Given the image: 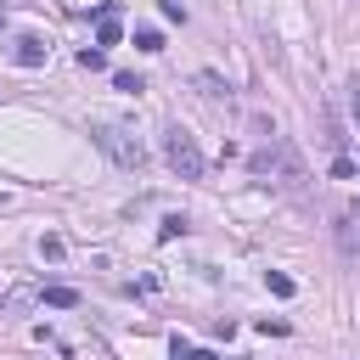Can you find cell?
I'll return each instance as SVG.
<instances>
[{"label": "cell", "instance_id": "cell-1", "mask_svg": "<svg viewBox=\"0 0 360 360\" xmlns=\"http://www.w3.org/2000/svg\"><path fill=\"white\" fill-rule=\"evenodd\" d=\"M248 169H253L259 180H264V174H270V180H281L287 191H298V186H304V163H298V152H292V141H281L276 129H270V146L248 158Z\"/></svg>", "mask_w": 360, "mask_h": 360}, {"label": "cell", "instance_id": "cell-2", "mask_svg": "<svg viewBox=\"0 0 360 360\" xmlns=\"http://www.w3.org/2000/svg\"><path fill=\"white\" fill-rule=\"evenodd\" d=\"M90 141H96L112 163H124V169H141V163H146L141 135H135V129H124V124H96V129H90Z\"/></svg>", "mask_w": 360, "mask_h": 360}, {"label": "cell", "instance_id": "cell-3", "mask_svg": "<svg viewBox=\"0 0 360 360\" xmlns=\"http://www.w3.org/2000/svg\"><path fill=\"white\" fill-rule=\"evenodd\" d=\"M163 158H169V169H174L180 180H202V152H197V141H191L180 124L163 129Z\"/></svg>", "mask_w": 360, "mask_h": 360}, {"label": "cell", "instance_id": "cell-4", "mask_svg": "<svg viewBox=\"0 0 360 360\" xmlns=\"http://www.w3.org/2000/svg\"><path fill=\"white\" fill-rule=\"evenodd\" d=\"M11 56H17L22 68H45V56H51V45H45L39 34H17V39H11Z\"/></svg>", "mask_w": 360, "mask_h": 360}, {"label": "cell", "instance_id": "cell-5", "mask_svg": "<svg viewBox=\"0 0 360 360\" xmlns=\"http://www.w3.org/2000/svg\"><path fill=\"white\" fill-rule=\"evenodd\" d=\"M34 304H39V287H11V292L0 298L6 315H22V309H34Z\"/></svg>", "mask_w": 360, "mask_h": 360}, {"label": "cell", "instance_id": "cell-6", "mask_svg": "<svg viewBox=\"0 0 360 360\" xmlns=\"http://www.w3.org/2000/svg\"><path fill=\"white\" fill-rule=\"evenodd\" d=\"M39 304H51V309H73L79 292H73V287H39Z\"/></svg>", "mask_w": 360, "mask_h": 360}, {"label": "cell", "instance_id": "cell-7", "mask_svg": "<svg viewBox=\"0 0 360 360\" xmlns=\"http://www.w3.org/2000/svg\"><path fill=\"white\" fill-rule=\"evenodd\" d=\"M135 51L158 56V51H163V34H158V28H135Z\"/></svg>", "mask_w": 360, "mask_h": 360}, {"label": "cell", "instance_id": "cell-8", "mask_svg": "<svg viewBox=\"0 0 360 360\" xmlns=\"http://www.w3.org/2000/svg\"><path fill=\"white\" fill-rule=\"evenodd\" d=\"M79 68H84V73L107 68V51H101V45H84V51H79Z\"/></svg>", "mask_w": 360, "mask_h": 360}, {"label": "cell", "instance_id": "cell-9", "mask_svg": "<svg viewBox=\"0 0 360 360\" xmlns=\"http://www.w3.org/2000/svg\"><path fill=\"white\" fill-rule=\"evenodd\" d=\"M354 174H360V163H354L349 152H338V158H332V180H354Z\"/></svg>", "mask_w": 360, "mask_h": 360}, {"label": "cell", "instance_id": "cell-10", "mask_svg": "<svg viewBox=\"0 0 360 360\" xmlns=\"http://www.w3.org/2000/svg\"><path fill=\"white\" fill-rule=\"evenodd\" d=\"M264 281H270V292H276V298H292V292H298V287H292V276H287V270H270V276H264Z\"/></svg>", "mask_w": 360, "mask_h": 360}, {"label": "cell", "instance_id": "cell-11", "mask_svg": "<svg viewBox=\"0 0 360 360\" xmlns=\"http://www.w3.org/2000/svg\"><path fill=\"white\" fill-rule=\"evenodd\" d=\"M174 236H186V219H180V214H169V219H163V231H158V242H174Z\"/></svg>", "mask_w": 360, "mask_h": 360}, {"label": "cell", "instance_id": "cell-12", "mask_svg": "<svg viewBox=\"0 0 360 360\" xmlns=\"http://www.w3.org/2000/svg\"><path fill=\"white\" fill-rule=\"evenodd\" d=\"M112 84H118V90H129V96H141V90H146L135 73H112Z\"/></svg>", "mask_w": 360, "mask_h": 360}, {"label": "cell", "instance_id": "cell-13", "mask_svg": "<svg viewBox=\"0 0 360 360\" xmlns=\"http://www.w3.org/2000/svg\"><path fill=\"white\" fill-rule=\"evenodd\" d=\"M39 253H45V259H62L68 248H62V236H39Z\"/></svg>", "mask_w": 360, "mask_h": 360}, {"label": "cell", "instance_id": "cell-14", "mask_svg": "<svg viewBox=\"0 0 360 360\" xmlns=\"http://www.w3.org/2000/svg\"><path fill=\"white\" fill-rule=\"evenodd\" d=\"M259 332H264V338H287V321H270V315H264V321H259Z\"/></svg>", "mask_w": 360, "mask_h": 360}, {"label": "cell", "instance_id": "cell-15", "mask_svg": "<svg viewBox=\"0 0 360 360\" xmlns=\"http://www.w3.org/2000/svg\"><path fill=\"white\" fill-rule=\"evenodd\" d=\"M354 118H360V90H354Z\"/></svg>", "mask_w": 360, "mask_h": 360}, {"label": "cell", "instance_id": "cell-16", "mask_svg": "<svg viewBox=\"0 0 360 360\" xmlns=\"http://www.w3.org/2000/svg\"><path fill=\"white\" fill-rule=\"evenodd\" d=\"M0 28H6V6H0Z\"/></svg>", "mask_w": 360, "mask_h": 360}, {"label": "cell", "instance_id": "cell-17", "mask_svg": "<svg viewBox=\"0 0 360 360\" xmlns=\"http://www.w3.org/2000/svg\"><path fill=\"white\" fill-rule=\"evenodd\" d=\"M174 360H186V354H180V349H174Z\"/></svg>", "mask_w": 360, "mask_h": 360}, {"label": "cell", "instance_id": "cell-18", "mask_svg": "<svg viewBox=\"0 0 360 360\" xmlns=\"http://www.w3.org/2000/svg\"><path fill=\"white\" fill-rule=\"evenodd\" d=\"M354 214H360V197H354Z\"/></svg>", "mask_w": 360, "mask_h": 360}]
</instances>
